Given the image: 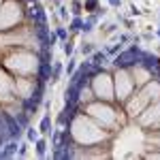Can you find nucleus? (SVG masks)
<instances>
[{
    "mask_svg": "<svg viewBox=\"0 0 160 160\" xmlns=\"http://www.w3.org/2000/svg\"><path fill=\"white\" fill-rule=\"evenodd\" d=\"M26 139H28V143H34V141L38 139V132L34 130V128L28 126V128H26Z\"/></svg>",
    "mask_w": 160,
    "mask_h": 160,
    "instance_id": "17",
    "label": "nucleus"
},
{
    "mask_svg": "<svg viewBox=\"0 0 160 160\" xmlns=\"http://www.w3.org/2000/svg\"><path fill=\"white\" fill-rule=\"evenodd\" d=\"M15 120H17V124L26 130V128H28V124H30V115L22 109V111H17V113H15Z\"/></svg>",
    "mask_w": 160,
    "mask_h": 160,
    "instance_id": "11",
    "label": "nucleus"
},
{
    "mask_svg": "<svg viewBox=\"0 0 160 160\" xmlns=\"http://www.w3.org/2000/svg\"><path fill=\"white\" fill-rule=\"evenodd\" d=\"M47 41H49V45H51V47H53V45L58 43V34H56V32H49V38H47Z\"/></svg>",
    "mask_w": 160,
    "mask_h": 160,
    "instance_id": "26",
    "label": "nucleus"
},
{
    "mask_svg": "<svg viewBox=\"0 0 160 160\" xmlns=\"http://www.w3.org/2000/svg\"><path fill=\"white\" fill-rule=\"evenodd\" d=\"M75 113H77V102H66L64 111L58 115V126H68V124L73 122Z\"/></svg>",
    "mask_w": 160,
    "mask_h": 160,
    "instance_id": "4",
    "label": "nucleus"
},
{
    "mask_svg": "<svg viewBox=\"0 0 160 160\" xmlns=\"http://www.w3.org/2000/svg\"><path fill=\"white\" fill-rule=\"evenodd\" d=\"M92 51H94V47H92V43H86V45L81 47V53H83V56H88V53H92Z\"/></svg>",
    "mask_w": 160,
    "mask_h": 160,
    "instance_id": "24",
    "label": "nucleus"
},
{
    "mask_svg": "<svg viewBox=\"0 0 160 160\" xmlns=\"http://www.w3.org/2000/svg\"><path fill=\"white\" fill-rule=\"evenodd\" d=\"M158 37H160V28H158Z\"/></svg>",
    "mask_w": 160,
    "mask_h": 160,
    "instance_id": "33",
    "label": "nucleus"
},
{
    "mask_svg": "<svg viewBox=\"0 0 160 160\" xmlns=\"http://www.w3.org/2000/svg\"><path fill=\"white\" fill-rule=\"evenodd\" d=\"M81 92H83V88L79 86V83H68L66 90H64V100L66 102H79Z\"/></svg>",
    "mask_w": 160,
    "mask_h": 160,
    "instance_id": "5",
    "label": "nucleus"
},
{
    "mask_svg": "<svg viewBox=\"0 0 160 160\" xmlns=\"http://www.w3.org/2000/svg\"><path fill=\"white\" fill-rule=\"evenodd\" d=\"M96 24H98V15H90L86 22H83V26H81V32H86V34H88V32H92Z\"/></svg>",
    "mask_w": 160,
    "mask_h": 160,
    "instance_id": "10",
    "label": "nucleus"
},
{
    "mask_svg": "<svg viewBox=\"0 0 160 160\" xmlns=\"http://www.w3.org/2000/svg\"><path fill=\"white\" fill-rule=\"evenodd\" d=\"M2 152H0V160H7V158H13V156H17V139H9L4 145H2Z\"/></svg>",
    "mask_w": 160,
    "mask_h": 160,
    "instance_id": "7",
    "label": "nucleus"
},
{
    "mask_svg": "<svg viewBox=\"0 0 160 160\" xmlns=\"http://www.w3.org/2000/svg\"><path fill=\"white\" fill-rule=\"evenodd\" d=\"M118 41H120V43H128L130 37H128V34H122V37H118Z\"/></svg>",
    "mask_w": 160,
    "mask_h": 160,
    "instance_id": "29",
    "label": "nucleus"
},
{
    "mask_svg": "<svg viewBox=\"0 0 160 160\" xmlns=\"http://www.w3.org/2000/svg\"><path fill=\"white\" fill-rule=\"evenodd\" d=\"M56 34H58V41H68V32H66V28H58Z\"/></svg>",
    "mask_w": 160,
    "mask_h": 160,
    "instance_id": "21",
    "label": "nucleus"
},
{
    "mask_svg": "<svg viewBox=\"0 0 160 160\" xmlns=\"http://www.w3.org/2000/svg\"><path fill=\"white\" fill-rule=\"evenodd\" d=\"M139 66H143L148 73H154L160 66V58L154 56V53H149V51H141V64Z\"/></svg>",
    "mask_w": 160,
    "mask_h": 160,
    "instance_id": "3",
    "label": "nucleus"
},
{
    "mask_svg": "<svg viewBox=\"0 0 160 160\" xmlns=\"http://www.w3.org/2000/svg\"><path fill=\"white\" fill-rule=\"evenodd\" d=\"M109 4H111V7H120V4H122V0H109Z\"/></svg>",
    "mask_w": 160,
    "mask_h": 160,
    "instance_id": "32",
    "label": "nucleus"
},
{
    "mask_svg": "<svg viewBox=\"0 0 160 160\" xmlns=\"http://www.w3.org/2000/svg\"><path fill=\"white\" fill-rule=\"evenodd\" d=\"M34 143H37V156H38V158H45V149H47V141L38 137V139L34 141Z\"/></svg>",
    "mask_w": 160,
    "mask_h": 160,
    "instance_id": "12",
    "label": "nucleus"
},
{
    "mask_svg": "<svg viewBox=\"0 0 160 160\" xmlns=\"http://www.w3.org/2000/svg\"><path fill=\"white\" fill-rule=\"evenodd\" d=\"M109 60V56L105 53V51H92V62H96V64H102V62Z\"/></svg>",
    "mask_w": 160,
    "mask_h": 160,
    "instance_id": "14",
    "label": "nucleus"
},
{
    "mask_svg": "<svg viewBox=\"0 0 160 160\" xmlns=\"http://www.w3.org/2000/svg\"><path fill=\"white\" fill-rule=\"evenodd\" d=\"M130 13H132V15H139V13H141V11H139V9H137L135 4H130Z\"/></svg>",
    "mask_w": 160,
    "mask_h": 160,
    "instance_id": "31",
    "label": "nucleus"
},
{
    "mask_svg": "<svg viewBox=\"0 0 160 160\" xmlns=\"http://www.w3.org/2000/svg\"><path fill=\"white\" fill-rule=\"evenodd\" d=\"M118 51H120V45H113V47H109V49L105 51V53H107V56H115Z\"/></svg>",
    "mask_w": 160,
    "mask_h": 160,
    "instance_id": "27",
    "label": "nucleus"
},
{
    "mask_svg": "<svg viewBox=\"0 0 160 160\" xmlns=\"http://www.w3.org/2000/svg\"><path fill=\"white\" fill-rule=\"evenodd\" d=\"M28 17H32L37 24H47V13H45V9L38 2H34V7L28 11Z\"/></svg>",
    "mask_w": 160,
    "mask_h": 160,
    "instance_id": "6",
    "label": "nucleus"
},
{
    "mask_svg": "<svg viewBox=\"0 0 160 160\" xmlns=\"http://www.w3.org/2000/svg\"><path fill=\"white\" fill-rule=\"evenodd\" d=\"M141 47L139 45H132L126 51H118L115 58H113V66L115 68H130V66H139L141 64Z\"/></svg>",
    "mask_w": 160,
    "mask_h": 160,
    "instance_id": "1",
    "label": "nucleus"
},
{
    "mask_svg": "<svg viewBox=\"0 0 160 160\" xmlns=\"http://www.w3.org/2000/svg\"><path fill=\"white\" fill-rule=\"evenodd\" d=\"M60 130H53V135H51V143H53V145H58V143H60Z\"/></svg>",
    "mask_w": 160,
    "mask_h": 160,
    "instance_id": "25",
    "label": "nucleus"
},
{
    "mask_svg": "<svg viewBox=\"0 0 160 160\" xmlns=\"http://www.w3.org/2000/svg\"><path fill=\"white\" fill-rule=\"evenodd\" d=\"M81 26H83V22H81L79 17H75L73 22H71V26H68V30H71V32H79V30H81Z\"/></svg>",
    "mask_w": 160,
    "mask_h": 160,
    "instance_id": "19",
    "label": "nucleus"
},
{
    "mask_svg": "<svg viewBox=\"0 0 160 160\" xmlns=\"http://www.w3.org/2000/svg\"><path fill=\"white\" fill-rule=\"evenodd\" d=\"M38 60L41 62H51V47H41V51H38Z\"/></svg>",
    "mask_w": 160,
    "mask_h": 160,
    "instance_id": "15",
    "label": "nucleus"
},
{
    "mask_svg": "<svg viewBox=\"0 0 160 160\" xmlns=\"http://www.w3.org/2000/svg\"><path fill=\"white\" fill-rule=\"evenodd\" d=\"M49 128H51V118H49V115H45V118L41 120V126H38V130H41L43 135H47V132H51Z\"/></svg>",
    "mask_w": 160,
    "mask_h": 160,
    "instance_id": "13",
    "label": "nucleus"
},
{
    "mask_svg": "<svg viewBox=\"0 0 160 160\" xmlns=\"http://www.w3.org/2000/svg\"><path fill=\"white\" fill-rule=\"evenodd\" d=\"M0 120L4 122V126H7V130H9V137H11V139H19V137H22L24 128L17 124L15 115H11V113H0Z\"/></svg>",
    "mask_w": 160,
    "mask_h": 160,
    "instance_id": "2",
    "label": "nucleus"
},
{
    "mask_svg": "<svg viewBox=\"0 0 160 160\" xmlns=\"http://www.w3.org/2000/svg\"><path fill=\"white\" fill-rule=\"evenodd\" d=\"M75 68H77V62H75V58L71 56V58H68V64H66V68H64V73L71 77V75L75 73Z\"/></svg>",
    "mask_w": 160,
    "mask_h": 160,
    "instance_id": "18",
    "label": "nucleus"
},
{
    "mask_svg": "<svg viewBox=\"0 0 160 160\" xmlns=\"http://www.w3.org/2000/svg\"><path fill=\"white\" fill-rule=\"evenodd\" d=\"M26 154H28V143H22V145L17 148V156H22V158H24Z\"/></svg>",
    "mask_w": 160,
    "mask_h": 160,
    "instance_id": "23",
    "label": "nucleus"
},
{
    "mask_svg": "<svg viewBox=\"0 0 160 160\" xmlns=\"http://www.w3.org/2000/svg\"><path fill=\"white\" fill-rule=\"evenodd\" d=\"M86 11H96V7H98V0H86Z\"/></svg>",
    "mask_w": 160,
    "mask_h": 160,
    "instance_id": "22",
    "label": "nucleus"
},
{
    "mask_svg": "<svg viewBox=\"0 0 160 160\" xmlns=\"http://www.w3.org/2000/svg\"><path fill=\"white\" fill-rule=\"evenodd\" d=\"M22 109H24L26 113H28V115H32V113H37L38 105H37V102H34L32 98H30V96H28V98H24V100H22Z\"/></svg>",
    "mask_w": 160,
    "mask_h": 160,
    "instance_id": "9",
    "label": "nucleus"
},
{
    "mask_svg": "<svg viewBox=\"0 0 160 160\" xmlns=\"http://www.w3.org/2000/svg\"><path fill=\"white\" fill-rule=\"evenodd\" d=\"M71 7H73V13L77 15V13H79V9H81V2H77V0H75V2L71 4Z\"/></svg>",
    "mask_w": 160,
    "mask_h": 160,
    "instance_id": "28",
    "label": "nucleus"
},
{
    "mask_svg": "<svg viewBox=\"0 0 160 160\" xmlns=\"http://www.w3.org/2000/svg\"><path fill=\"white\" fill-rule=\"evenodd\" d=\"M60 75H62V64H53V68H51V83L60 81Z\"/></svg>",
    "mask_w": 160,
    "mask_h": 160,
    "instance_id": "16",
    "label": "nucleus"
},
{
    "mask_svg": "<svg viewBox=\"0 0 160 160\" xmlns=\"http://www.w3.org/2000/svg\"><path fill=\"white\" fill-rule=\"evenodd\" d=\"M62 49H64V53L71 58V56H73V51H75V47H73V43H71V41H64V47H62Z\"/></svg>",
    "mask_w": 160,
    "mask_h": 160,
    "instance_id": "20",
    "label": "nucleus"
},
{
    "mask_svg": "<svg viewBox=\"0 0 160 160\" xmlns=\"http://www.w3.org/2000/svg\"><path fill=\"white\" fill-rule=\"evenodd\" d=\"M51 62H41L38 64V81H51Z\"/></svg>",
    "mask_w": 160,
    "mask_h": 160,
    "instance_id": "8",
    "label": "nucleus"
},
{
    "mask_svg": "<svg viewBox=\"0 0 160 160\" xmlns=\"http://www.w3.org/2000/svg\"><path fill=\"white\" fill-rule=\"evenodd\" d=\"M60 17H68V11H66V7H60Z\"/></svg>",
    "mask_w": 160,
    "mask_h": 160,
    "instance_id": "30",
    "label": "nucleus"
}]
</instances>
